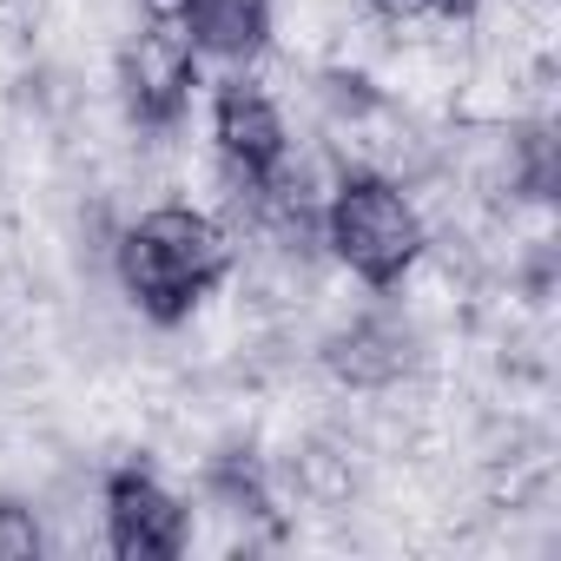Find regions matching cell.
Here are the masks:
<instances>
[{
    "instance_id": "obj_1",
    "label": "cell",
    "mask_w": 561,
    "mask_h": 561,
    "mask_svg": "<svg viewBox=\"0 0 561 561\" xmlns=\"http://www.w3.org/2000/svg\"><path fill=\"white\" fill-rule=\"evenodd\" d=\"M231 257H238V244H231V231L211 211H198V205H152L139 225L119 231L113 277H119V291L139 305V318L179 324L231 271Z\"/></svg>"
},
{
    "instance_id": "obj_2",
    "label": "cell",
    "mask_w": 561,
    "mask_h": 561,
    "mask_svg": "<svg viewBox=\"0 0 561 561\" xmlns=\"http://www.w3.org/2000/svg\"><path fill=\"white\" fill-rule=\"evenodd\" d=\"M324 244L331 257L364 277L370 291H390L403 285V277L423 264L430 251V225L416 211V198L383 179V172H344L324 198Z\"/></svg>"
},
{
    "instance_id": "obj_3",
    "label": "cell",
    "mask_w": 561,
    "mask_h": 561,
    "mask_svg": "<svg viewBox=\"0 0 561 561\" xmlns=\"http://www.w3.org/2000/svg\"><path fill=\"white\" fill-rule=\"evenodd\" d=\"M100 515H106V548L119 561H172L192 535L185 522V502L139 462L113 469L106 489H100Z\"/></svg>"
},
{
    "instance_id": "obj_4",
    "label": "cell",
    "mask_w": 561,
    "mask_h": 561,
    "mask_svg": "<svg viewBox=\"0 0 561 561\" xmlns=\"http://www.w3.org/2000/svg\"><path fill=\"white\" fill-rule=\"evenodd\" d=\"M119 87H126V106H133L139 126H172L192 106V87H198L192 34L165 27V21H146L119 54Z\"/></svg>"
},
{
    "instance_id": "obj_5",
    "label": "cell",
    "mask_w": 561,
    "mask_h": 561,
    "mask_svg": "<svg viewBox=\"0 0 561 561\" xmlns=\"http://www.w3.org/2000/svg\"><path fill=\"white\" fill-rule=\"evenodd\" d=\"M324 370L351 390H397L410 370H416V331L390 311H370V318H351L344 331H331L324 344Z\"/></svg>"
},
{
    "instance_id": "obj_6",
    "label": "cell",
    "mask_w": 561,
    "mask_h": 561,
    "mask_svg": "<svg viewBox=\"0 0 561 561\" xmlns=\"http://www.w3.org/2000/svg\"><path fill=\"white\" fill-rule=\"evenodd\" d=\"M211 139H218V159L244 165V172H271L277 159H285L291 133H285V113H277V100L251 80V73H231L211 100Z\"/></svg>"
},
{
    "instance_id": "obj_7",
    "label": "cell",
    "mask_w": 561,
    "mask_h": 561,
    "mask_svg": "<svg viewBox=\"0 0 561 561\" xmlns=\"http://www.w3.org/2000/svg\"><path fill=\"white\" fill-rule=\"evenodd\" d=\"M185 34L198 54L218 60H257L271 47V0H192Z\"/></svg>"
},
{
    "instance_id": "obj_8",
    "label": "cell",
    "mask_w": 561,
    "mask_h": 561,
    "mask_svg": "<svg viewBox=\"0 0 561 561\" xmlns=\"http://www.w3.org/2000/svg\"><path fill=\"white\" fill-rule=\"evenodd\" d=\"M41 548H47L41 515L27 502H14V495H0V561H34Z\"/></svg>"
},
{
    "instance_id": "obj_9",
    "label": "cell",
    "mask_w": 561,
    "mask_h": 561,
    "mask_svg": "<svg viewBox=\"0 0 561 561\" xmlns=\"http://www.w3.org/2000/svg\"><path fill=\"white\" fill-rule=\"evenodd\" d=\"M370 14H383V21H397V27H410V21H423V14H436V0H370Z\"/></svg>"
},
{
    "instance_id": "obj_10",
    "label": "cell",
    "mask_w": 561,
    "mask_h": 561,
    "mask_svg": "<svg viewBox=\"0 0 561 561\" xmlns=\"http://www.w3.org/2000/svg\"><path fill=\"white\" fill-rule=\"evenodd\" d=\"M139 14H146V21H165V27H185L192 0H139Z\"/></svg>"
},
{
    "instance_id": "obj_11",
    "label": "cell",
    "mask_w": 561,
    "mask_h": 561,
    "mask_svg": "<svg viewBox=\"0 0 561 561\" xmlns=\"http://www.w3.org/2000/svg\"><path fill=\"white\" fill-rule=\"evenodd\" d=\"M489 8V0H436V14H449V21H476Z\"/></svg>"
}]
</instances>
